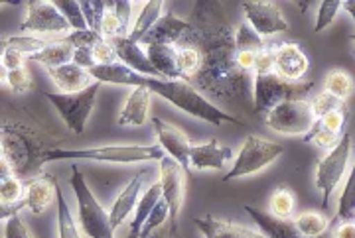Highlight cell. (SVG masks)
<instances>
[{"instance_id":"680465c9","label":"cell","mask_w":355,"mask_h":238,"mask_svg":"<svg viewBox=\"0 0 355 238\" xmlns=\"http://www.w3.org/2000/svg\"><path fill=\"white\" fill-rule=\"evenodd\" d=\"M6 48H8V38L2 36V38H0V57H2V53L6 51Z\"/></svg>"},{"instance_id":"681fc988","label":"cell","mask_w":355,"mask_h":238,"mask_svg":"<svg viewBox=\"0 0 355 238\" xmlns=\"http://www.w3.org/2000/svg\"><path fill=\"white\" fill-rule=\"evenodd\" d=\"M4 238H34L30 228L24 225V221L16 214L12 219L6 221V228H4Z\"/></svg>"},{"instance_id":"277c9868","label":"cell","mask_w":355,"mask_h":238,"mask_svg":"<svg viewBox=\"0 0 355 238\" xmlns=\"http://www.w3.org/2000/svg\"><path fill=\"white\" fill-rule=\"evenodd\" d=\"M314 81L302 79V81H288L270 71H254L253 73V109L254 113H268L277 104L284 100L304 99L312 91Z\"/></svg>"},{"instance_id":"f546056e","label":"cell","mask_w":355,"mask_h":238,"mask_svg":"<svg viewBox=\"0 0 355 238\" xmlns=\"http://www.w3.org/2000/svg\"><path fill=\"white\" fill-rule=\"evenodd\" d=\"M294 228L302 235V237L314 238L324 235L330 226V221L324 217L322 213H316V211H306V213L298 214L296 221L292 223Z\"/></svg>"},{"instance_id":"ffe728a7","label":"cell","mask_w":355,"mask_h":238,"mask_svg":"<svg viewBox=\"0 0 355 238\" xmlns=\"http://www.w3.org/2000/svg\"><path fill=\"white\" fill-rule=\"evenodd\" d=\"M245 213L249 214L254 221V225L259 226L261 235L266 238H308L302 237L291 221H280V219H275L272 214L263 213L259 209H254L251 205H245ZM314 238H331V228L328 226V230L324 235Z\"/></svg>"},{"instance_id":"7c38bea8","label":"cell","mask_w":355,"mask_h":238,"mask_svg":"<svg viewBox=\"0 0 355 238\" xmlns=\"http://www.w3.org/2000/svg\"><path fill=\"white\" fill-rule=\"evenodd\" d=\"M241 8L245 14V22L263 39L288 30V22L280 12L279 4L272 0H249L243 2Z\"/></svg>"},{"instance_id":"816d5d0a","label":"cell","mask_w":355,"mask_h":238,"mask_svg":"<svg viewBox=\"0 0 355 238\" xmlns=\"http://www.w3.org/2000/svg\"><path fill=\"white\" fill-rule=\"evenodd\" d=\"M71 63H76L77 67L87 69V71L91 67H95L91 48H76V50H73V55H71Z\"/></svg>"},{"instance_id":"8d00e7d4","label":"cell","mask_w":355,"mask_h":238,"mask_svg":"<svg viewBox=\"0 0 355 238\" xmlns=\"http://www.w3.org/2000/svg\"><path fill=\"white\" fill-rule=\"evenodd\" d=\"M50 42L44 38H36V36H10L8 38V50L14 51H20L22 55H32V53H36V51L44 50L46 46H48Z\"/></svg>"},{"instance_id":"d590c367","label":"cell","mask_w":355,"mask_h":238,"mask_svg":"<svg viewBox=\"0 0 355 238\" xmlns=\"http://www.w3.org/2000/svg\"><path fill=\"white\" fill-rule=\"evenodd\" d=\"M53 6L58 8V12L64 16L65 22L69 24V30H71V32L87 30V24H85V20H83V14H81L79 2H73V0H55Z\"/></svg>"},{"instance_id":"4316f807","label":"cell","mask_w":355,"mask_h":238,"mask_svg":"<svg viewBox=\"0 0 355 238\" xmlns=\"http://www.w3.org/2000/svg\"><path fill=\"white\" fill-rule=\"evenodd\" d=\"M142 10L139 12V16L132 20V26H130V32H128V38L130 42L139 44L142 36L156 24V20L164 14V2L162 0H150V2H142L140 6Z\"/></svg>"},{"instance_id":"44dd1931","label":"cell","mask_w":355,"mask_h":238,"mask_svg":"<svg viewBox=\"0 0 355 238\" xmlns=\"http://www.w3.org/2000/svg\"><path fill=\"white\" fill-rule=\"evenodd\" d=\"M193 225L198 226V230L205 238H266L259 230H253L249 226L237 225V223H231V221L216 219L211 214L196 217Z\"/></svg>"},{"instance_id":"836d02e7","label":"cell","mask_w":355,"mask_h":238,"mask_svg":"<svg viewBox=\"0 0 355 238\" xmlns=\"http://www.w3.org/2000/svg\"><path fill=\"white\" fill-rule=\"evenodd\" d=\"M55 203H58V230H60V238H81V230L77 228L76 221L71 217V211H69V205L65 201L62 187L58 189Z\"/></svg>"},{"instance_id":"e575fe53","label":"cell","mask_w":355,"mask_h":238,"mask_svg":"<svg viewBox=\"0 0 355 238\" xmlns=\"http://www.w3.org/2000/svg\"><path fill=\"white\" fill-rule=\"evenodd\" d=\"M265 39L257 36L251 26L247 22H241L235 30V50L237 51H249V53H259L265 48Z\"/></svg>"},{"instance_id":"f6af8a7d","label":"cell","mask_w":355,"mask_h":238,"mask_svg":"<svg viewBox=\"0 0 355 238\" xmlns=\"http://www.w3.org/2000/svg\"><path fill=\"white\" fill-rule=\"evenodd\" d=\"M340 138H342V134H334V132L320 130V128H316V125H314V128L306 134L304 142H314V144L320 146L322 150L330 152L331 148H336V146H338Z\"/></svg>"},{"instance_id":"9c48e42d","label":"cell","mask_w":355,"mask_h":238,"mask_svg":"<svg viewBox=\"0 0 355 238\" xmlns=\"http://www.w3.org/2000/svg\"><path fill=\"white\" fill-rule=\"evenodd\" d=\"M352 132H345L338 146L331 148L320 162L316 167V187L322 191L324 201L322 207H328L334 189L342 183L343 176L347 174V170L352 167Z\"/></svg>"},{"instance_id":"8992f818","label":"cell","mask_w":355,"mask_h":238,"mask_svg":"<svg viewBox=\"0 0 355 238\" xmlns=\"http://www.w3.org/2000/svg\"><path fill=\"white\" fill-rule=\"evenodd\" d=\"M71 187L77 199V221L79 230L85 232L89 238H114V230L109 223V213L93 195V191L85 183L81 170L73 165L71 170Z\"/></svg>"},{"instance_id":"e0dca14e","label":"cell","mask_w":355,"mask_h":238,"mask_svg":"<svg viewBox=\"0 0 355 238\" xmlns=\"http://www.w3.org/2000/svg\"><path fill=\"white\" fill-rule=\"evenodd\" d=\"M58 183L50 174H40L24 181V205L30 213L42 214L58 197Z\"/></svg>"},{"instance_id":"603a6c76","label":"cell","mask_w":355,"mask_h":238,"mask_svg":"<svg viewBox=\"0 0 355 238\" xmlns=\"http://www.w3.org/2000/svg\"><path fill=\"white\" fill-rule=\"evenodd\" d=\"M150 102H153V95L146 89L135 87L125 99L116 122L121 126H144L148 122Z\"/></svg>"},{"instance_id":"11a10c76","label":"cell","mask_w":355,"mask_h":238,"mask_svg":"<svg viewBox=\"0 0 355 238\" xmlns=\"http://www.w3.org/2000/svg\"><path fill=\"white\" fill-rule=\"evenodd\" d=\"M146 238H178V232L170 230V226L168 225H162V226H158L156 230H153V232H150Z\"/></svg>"},{"instance_id":"8fae6325","label":"cell","mask_w":355,"mask_h":238,"mask_svg":"<svg viewBox=\"0 0 355 238\" xmlns=\"http://www.w3.org/2000/svg\"><path fill=\"white\" fill-rule=\"evenodd\" d=\"M186 174L184 170L178 165L172 158L164 156L160 160V189H162V201L168 207V226L170 230L178 232V217L184 205V197H186Z\"/></svg>"},{"instance_id":"f5cc1de1","label":"cell","mask_w":355,"mask_h":238,"mask_svg":"<svg viewBox=\"0 0 355 238\" xmlns=\"http://www.w3.org/2000/svg\"><path fill=\"white\" fill-rule=\"evenodd\" d=\"M22 209H26L24 199L18 201V203H2V201H0V221L12 219V217H16Z\"/></svg>"},{"instance_id":"4fadbf2b","label":"cell","mask_w":355,"mask_h":238,"mask_svg":"<svg viewBox=\"0 0 355 238\" xmlns=\"http://www.w3.org/2000/svg\"><path fill=\"white\" fill-rule=\"evenodd\" d=\"M22 32L32 34H65L69 32V24L65 18L58 12L50 0H32L28 2L26 18L20 22Z\"/></svg>"},{"instance_id":"7bdbcfd3","label":"cell","mask_w":355,"mask_h":238,"mask_svg":"<svg viewBox=\"0 0 355 238\" xmlns=\"http://www.w3.org/2000/svg\"><path fill=\"white\" fill-rule=\"evenodd\" d=\"M310 102V109H312V113L316 116V120L320 116H324L326 113H330V111H336V109H343V102H340L338 99H334L331 95H328L326 91H322V93H318L316 97L312 100H308Z\"/></svg>"},{"instance_id":"ba28073f","label":"cell","mask_w":355,"mask_h":238,"mask_svg":"<svg viewBox=\"0 0 355 238\" xmlns=\"http://www.w3.org/2000/svg\"><path fill=\"white\" fill-rule=\"evenodd\" d=\"M101 87V83L95 81L91 87L77 91V93H44V97L53 104V109L62 116L64 125L71 132L81 134L87 126L89 114L95 107V99Z\"/></svg>"},{"instance_id":"db71d44e","label":"cell","mask_w":355,"mask_h":238,"mask_svg":"<svg viewBox=\"0 0 355 238\" xmlns=\"http://www.w3.org/2000/svg\"><path fill=\"white\" fill-rule=\"evenodd\" d=\"M330 228L331 238H355L354 221H349V223H338V226L334 225Z\"/></svg>"},{"instance_id":"4dcf8cb0","label":"cell","mask_w":355,"mask_h":238,"mask_svg":"<svg viewBox=\"0 0 355 238\" xmlns=\"http://www.w3.org/2000/svg\"><path fill=\"white\" fill-rule=\"evenodd\" d=\"M355 214V176L354 170H347V181H345V189H343L342 197H340V205H338V214L331 221L330 226L338 225V223H349L354 221Z\"/></svg>"},{"instance_id":"f907efd6","label":"cell","mask_w":355,"mask_h":238,"mask_svg":"<svg viewBox=\"0 0 355 238\" xmlns=\"http://www.w3.org/2000/svg\"><path fill=\"white\" fill-rule=\"evenodd\" d=\"M0 63L4 65L6 71H14V69H18V67H24L26 55H22L20 51H14L6 48V51H4L2 57H0Z\"/></svg>"},{"instance_id":"1f68e13d","label":"cell","mask_w":355,"mask_h":238,"mask_svg":"<svg viewBox=\"0 0 355 238\" xmlns=\"http://www.w3.org/2000/svg\"><path fill=\"white\" fill-rule=\"evenodd\" d=\"M324 91L328 95H331L334 99L340 100V102H345L347 97L352 95V91H354V81H352V77H349L347 71L334 69L326 77V89Z\"/></svg>"},{"instance_id":"5bb4252c","label":"cell","mask_w":355,"mask_h":238,"mask_svg":"<svg viewBox=\"0 0 355 238\" xmlns=\"http://www.w3.org/2000/svg\"><path fill=\"white\" fill-rule=\"evenodd\" d=\"M153 128L156 132L158 146L162 148L164 156L172 158L174 162L184 170V174L190 177V138L170 122H164L162 118H153Z\"/></svg>"},{"instance_id":"3957f363","label":"cell","mask_w":355,"mask_h":238,"mask_svg":"<svg viewBox=\"0 0 355 238\" xmlns=\"http://www.w3.org/2000/svg\"><path fill=\"white\" fill-rule=\"evenodd\" d=\"M0 142L4 146V160L22 181L40 176L42 165L50 162V154L58 148L46 134L20 120L0 122Z\"/></svg>"},{"instance_id":"ee69618b","label":"cell","mask_w":355,"mask_h":238,"mask_svg":"<svg viewBox=\"0 0 355 238\" xmlns=\"http://www.w3.org/2000/svg\"><path fill=\"white\" fill-rule=\"evenodd\" d=\"M343 125H345V111L343 109L330 111L316 120V128L326 130V132H334V134H342Z\"/></svg>"},{"instance_id":"b9f144b4","label":"cell","mask_w":355,"mask_h":238,"mask_svg":"<svg viewBox=\"0 0 355 238\" xmlns=\"http://www.w3.org/2000/svg\"><path fill=\"white\" fill-rule=\"evenodd\" d=\"M24 199V181L16 176L0 181V201L2 203H18Z\"/></svg>"},{"instance_id":"60d3db41","label":"cell","mask_w":355,"mask_h":238,"mask_svg":"<svg viewBox=\"0 0 355 238\" xmlns=\"http://www.w3.org/2000/svg\"><path fill=\"white\" fill-rule=\"evenodd\" d=\"M166 221H168V207H166V203L162 199L158 201L156 205H154L153 213L148 214V219L144 221V225L140 228V235L139 238H146L153 230H156L158 226L166 225Z\"/></svg>"},{"instance_id":"d6986e66","label":"cell","mask_w":355,"mask_h":238,"mask_svg":"<svg viewBox=\"0 0 355 238\" xmlns=\"http://www.w3.org/2000/svg\"><path fill=\"white\" fill-rule=\"evenodd\" d=\"M146 174H148V170H140L139 174L128 181L127 187L116 195L113 207H111V211H109V223L113 226V230H116L119 226L123 225L128 217L132 214V211H135V207H137V203H139L140 191H142V183H144Z\"/></svg>"},{"instance_id":"83f0119b","label":"cell","mask_w":355,"mask_h":238,"mask_svg":"<svg viewBox=\"0 0 355 238\" xmlns=\"http://www.w3.org/2000/svg\"><path fill=\"white\" fill-rule=\"evenodd\" d=\"M71 55H73V48L62 39H58V42H50L44 50L28 55V60L44 65L46 69H51V67H60V65L71 62Z\"/></svg>"},{"instance_id":"9f6ffc18","label":"cell","mask_w":355,"mask_h":238,"mask_svg":"<svg viewBox=\"0 0 355 238\" xmlns=\"http://www.w3.org/2000/svg\"><path fill=\"white\" fill-rule=\"evenodd\" d=\"M12 167H10V163L6 162L4 158H0V181H4V179H8V177H12Z\"/></svg>"},{"instance_id":"484cf974","label":"cell","mask_w":355,"mask_h":238,"mask_svg":"<svg viewBox=\"0 0 355 238\" xmlns=\"http://www.w3.org/2000/svg\"><path fill=\"white\" fill-rule=\"evenodd\" d=\"M160 199H162V189H160V183L156 181L139 197V203H137V207L132 211V221H130L127 238H139L140 228L144 225V221L148 219V214L153 213L154 205Z\"/></svg>"},{"instance_id":"ab89813d","label":"cell","mask_w":355,"mask_h":238,"mask_svg":"<svg viewBox=\"0 0 355 238\" xmlns=\"http://www.w3.org/2000/svg\"><path fill=\"white\" fill-rule=\"evenodd\" d=\"M6 83L8 87L12 89L14 95H24L30 89L34 87V81H32V75H30V69L28 67H18L14 71H8V77H6Z\"/></svg>"},{"instance_id":"52a82bcc","label":"cell","mask_w":355,"mask_h":238,"mask_svg":"<svg viewBox=\"0 0 355 238\" xmlns=\"http://www.w3.org/2000/svg\"><path fill=\"white\" fill-rule=\"evenodd\" d=\"M284 148L279 142H270V140L261 138V136H247L243 142L241 150L237 154V160L233 163V167L223 176V183H227L231 179H239L245 176H253L257 172L268 167L270 163H275L282 156Z\"/></svg>"},{"instance_id":"6f0895ef","label":"cell","mask_w":355,"mask_h":238,"mask_svg":"<svg viewBox=\"0 0 355 238\" xmlns=\"http://www.w3.org/2000/svg\"><path fill=\"white\" fill-rule=\"evenodd\" d=\"M6 77H8V71L4 69V65L0 63V85H4L6 83Z\"/></svg>"},{"instance_id":"cb8c5ba5","label":"cell","mask_w":355,"mask_h":238,"mask_svg":"<svg viewBox=\"0 0 355 238\" xmlns=\"http://www.w3.org/2000/svg\"><path fill=\"white\" fill-rule=\"evenodd\" d=\"M46 71L53 81V85L60 89V93H77V91H83V89L91 87L95 83L89 75L87 69H81L71 62L60 65V67L46 69Z\"/></svg>"},{"instance_id":"d6a6232c","label":"cell","mask_w":355,"mask_h":238,"mask_svg":"<svg viewBox=\"0 0 355 238\" xmlns=\"http://www.w3.org/2000/svg\"><path fill=\"white\" fill-rule=\"evenodd\" d=\"M200 63H202V55H200V51L198 48H193V46H178L176 48V65H178V71H180V75L182 79L188 83V79H190L193 73H198V69H200Z\"/></svg>"},{"instance_id":"7a4b0ae2","label":"cell","mask_w":355,"mask_h":238,"mask_svg":"<svg viewBox=\"0 0 355 238\" xmlns=\"http://www.w3.org/2000/svg\"><path fill=\"white\" fill-rule=\"evenodd\" d=\"M89 75L97 83H111V85H127V87L146 89L150 95H158L168 102H172L176 109L190 114L193 118H200L203 122L221 126L223 122L241 126L245 128V122L239 120L237 116L221 111L217 104H214L209 99H205L200 91L191 87L186 81H170V79H156V77H144L130 71L128 67L121 63L113 65H95L89 69Z\"/></svg>"},{"instance_id":"5b68a950","label":"cell","mask_w":355,"mask_h":238,"mask_svg":"<svg viewBox=\"0 0 355 238\" xmlns=\"http://www.w3.org/2000/svg\"><path fill=\"white\" fill-rule=\"evenodd\" d=\"M164 158V152L158 144L148 146H97V148H81V150H64L55 148L50 154V162L55 160H91V162L109 163H142L160 162Z\"/></svg>"},{"instance_id":"7402d4cb","label":"cell","mask_w":355,"mask_h":238,"mask_svg":"<svg viewBox=\"0 0 355 238\" xmlns=\"http://www.w3.org/2000/svg\"><path fill=\"white\" fill-rule=\"evenodd\" d=\"M231 158H233V150L219 146L217 138L190 148V167H198V170H223Z\"/></svg>"},{"instance_id":"bcb514c9","label":"cell","mask_w":355,"mask_h":238,"mask_svg":"<svg viewBox=\"0 0 355 238\" xmlns=\"http://www.w3.org/2000/svg\"><path fill=\"white\" fill-rule=\"evenodd\" d=\"M101 36L99 34H95V32H91V30H81V32H69V34H65L62 42L65 44H69L73 50L76 48H93L97 42H101Z\"/></svg>"},{"instance_id":"7dc6e473","label":"cell","mask_w":355,"mask_h":238,"mask_svg":"<svg viewBox=\"0 0 355 238\" xmlns=\"http://www.w3.org/2000/svg\"><path fill=\"white\" fill-rule=\"evenodd\" d=\"M111 8L113 12L116 14L119 22L123 26V32L128 38V32H130V26H132V14H135V2H128V0H116V2H111Z\"/></svg>"},{"instance_id":"ac0fdd59","label":"cell","mask_w":355,"mask_h":238,"mask_svg":"<svg viewBox=\"0 0 355 238\" xmlns=\"http://www.w3.org/2000/svg\"><path fill=\"white\" fill-rule=\"evenodd\" d=\"M109 44L113 46L114 53H116V62L121 65L128 67L130 71L139 73L144 77H156V79H162L158 75V71L154 69L144 50L140 48V44H135L127 38H114L109 39Z\"/></svg>"},{"instance_id":"c3c4849f","label":"cell","mask_w":355,"mask_h":238,"mask_svg":"<svg viewBox=\"0 0 355 238\" xmlns=\"http://www.w3.org/2000/svg\"><path fill=\"white\" fill-rule=\"evenodd\" d=\"M91 53H93V62L95 65H113L116 62V53H114L113 46L107 42V39H101L97 42L93 48H91Z\"/></svg>"},{"instance_id":"d4e9b609","label":"cell","mask_w":355,"mask_h":238,"mask_svg":"<svg viewBox=\"0 0 355 238\" xmlns=\"http://www.w3.org/2000/svg\"><path fill=\"white\" fill-rule=\"evenodd\" d=\"M146 57L158 71V75L166 77L170 81H180L182 75L178 71L176 65V48L174 46H164V44H148L146 46Z\"/></svg>"},{"instance_id":"6da1fadb","label":"cell","mask_w":355,"mask_h":238,"mask_svg":"<svg viewBox=\"0 0 355 238\" xmlns=\"http://www.w3.org/2000/svg\"><path fill=\"white\" fill-rule=\"evenodd\" d=\"M216 4L198 2L191 14V30L182 46H193L202 55L198 73L188 79L191 87L203 97L225 102H245L251 97V75L239 69L235 32L214 10Z\"/></svg>"},{"instance_id":"94428289","label":"cell","mask_w":355,"mask_h":238,"mask_svg":"<svg viewBox=\"0 0 355 238\" xmlns=\"http://www.w3.org/2000/svg\"><path fill=\"white\" fill-rule=\"evenodd\" d=\"M4 4H8V2H2V0H0V6H4Z\"/></svg>"},{"instance_id":"2e32d148","label":"cell","mask_w":355,"mask_h":238,"mask_svg":"<svg viewBox=\"0 0 355 238\" xmlns=\"http://www.w3.org/2000/svg\"><path fill=\"white\" fill-rule=\"evenodd\" d=\"M310 69V60L296 42L275 46V73L288 81H302Z\"/></svg>"},{"instance_id":"30bf717a","label":"cell","mask_w":355,"mask_h":238,"mask_svg":"<svg viewBox=\"0 0 355 238\" xmlns=\"http://www.w3.org/2000/svg\"><path fill=\"white\" fill-rule=\"evenodd\" d=\"M265 125L279 134L304 136L316 125V116L306 99L284 100L265 114Z\"/></svg>"},{"instance_id":"f1b7e54d","label":"cell","mask_w":355,"mask_h":238,"mask_svg":"<svg viewBox=\"0 0 355 238\" xmlns=\"http://www.w3.org/2000/svg\"><path fill=\"white\" fill-rule=\"evenodd\" d=\"M294 207H296V195L291 187L282 185L279 187L272 195H270V203H268V209L275 219H280V221H288L291 214L294 213Z\"/></svg>"},{"instance_id":"91938a15","label":"cell","mask_w":355,"mask_h":238,"mask_svg":"<svg viewBox=\"0 0 355 238\" xmlns=\"http://www.w3.org/2000/svg\"><path fill=\"white\" fill-rule=\"evenodd\" d=\"M0 158H4V146H2V142H0Z\"/></svg>"},{"instance_id":"9a60e30c","label":"cell","mask_w":355,"mask_h":238,"mask_svg":"<svg viewBox=\"0 0 355 238\" xmlns=\"http://www.w3.org/2000/svg\"><path fill=\"white\" fill-rule=\"evenodd\" d=\"M191 24L190 20H184V18H178L174 12H164L158 20L156 24L142 36L139 44H164V46H182L184 39L188 38L190 34Z\"/></svg>"},{"instance_id":"74e56055","label":"cell","mask_w":355,"mask_h":238,"mask_svg":"<svg viewBox=\"0 0 355 238\" xmlns=\"http://www.w3.org/2000/svg\"><path fill=\"white\" fill-rule=\"evenodd\" d=\"M79 6H81V14H83L85 24H87V30L99 34V24H101L103 12H105V8H107V2H99V0H93V2H91V0H83V2H79Z\"/></svg>"},{"instance_id":"f35d334b","label":"cell","mask_w":355,"mask_h":238,"mask_svg":"<svg viewBox=\"0 0 355 238\" xmlns=\"http://www.w3.org/2000/svg\"><path fill=\"white\" fill-rule=\"evenodd\" d=\"M342 4L343 2H340V0H324V2H320L316 26H314V32L316 34L324 32L328 26H331V22L336 20V16L342 10Z\"/></svg>"}]
</instances>
